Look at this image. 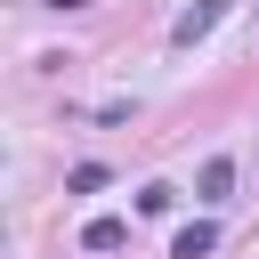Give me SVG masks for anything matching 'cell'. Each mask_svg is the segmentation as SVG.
Here are the masks:
<instances>
[{
  "mask_svg": "<svg viewBox=\"0 0 259 259\" xmlns=\"http://www.w3.org/2000/svg\"><path fill=\"white\" fill-rule=\"evenodd\" d=\"M121 235H130L121 219H89V227H81V243H89V251H121Z\"/></svg>",
  "mask_w": 259,
  "mask_h": 259,
  "instance_id": "obj_4",
  "label": "cell"
},
{
  "mask_svg": "<svg viewBox=\"0 0 259 259\" xmlns=\"http://www.w3.org/2000/svg\"><path fill=\"white\" fill-rule=\"evenodd\" d=\"M227 8H235V0H194V8H186V16L170 24V40H178V49H194V40H210V24H219Z\"/></svg>",
  "mask_w": 259,
  "mask_h": 259,
  "instance_id": "obj_1",
  "label": "cell"
},
{
  "mask_svg": "<svg viewBox=\"0 0 259 259\" xmlns=\"http://www.w3.org/2000/svg\"><path fill=\"white\" fill-rule=\"evenodd\" d=\"M227 186H235V162H227V154H210V162H202V202H219Z\"/></svg>",
  "mask_w": 259,
  "mask_h": 259,
  "instance_id": "obj_3",
  "label": "cell"
},
{
  "mask_svg": "<svg viewBox=\"0 0 259 259\" xmlns=\"http://www.w3.org/2000/svg\"><path fill=\"white\" fill-rule=\"evenodd\" d=\"M170 202H178V194H170V186H138V210H146V219H162V210H170Z\"/></svg>",
  "mask_w": 259,
  "mask_h": 259,
  "instance_id": "obj_5",
  "label": "cell"
},
{
  "mask_svg": "<svg viewBox=\"0 0 259 259\" xmlns=\"http://www.w3.org/2000/svg\"><path fill=\"white\" fill-rule=\"evenodd\" d=\"M210 251H219V227H210V219H186V227L170 235V259H210Z\"/></svg>",
  "mask_w": 259,
  "mask_h": 259,
  "instance_id": "obj_2",
  "label": "cell"
}]
</instances>
